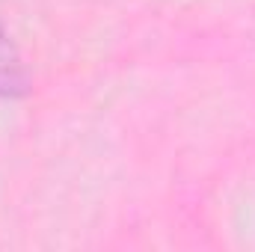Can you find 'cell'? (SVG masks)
Instances as JSON below:
<instances>
[{"instance_id": "cell-1", "label": "cell", "mask_w": 255, "mask_h": 252, "mask_svg": "<svg viewBox=\"0 0 255 252\" xmlns=\"http://www.w3.org/2000/svg\"><path fill=\"white\" fill-rule=\"evenodd\" d=\"M12 86H21V68L12 54V45L0 36V92H9Z\"/></svg>"}]
</instances>
